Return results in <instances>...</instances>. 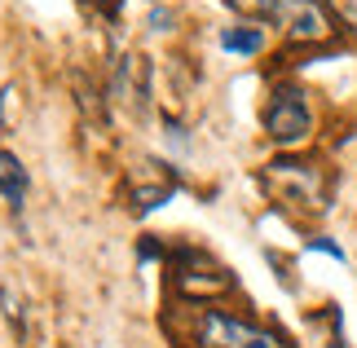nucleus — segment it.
<instances>
[{
  "mask_svg": "<svg viewBox=\"0 0 357 348\" xmlns=\"http://www.w3.org/2000/svg\"><path fill=\"white\" fill-rule=\"evenodd\" d=\"M265 190L273 194L278 203H287L291 212H305V216H322L326 212V172L318 163H300V159H278L265 168Z\"/></svg>",
  "mask_w": 357,
  "mask_h": 348,
  "instance_id": "nucleus-1",
  "label": "nucleus"
},
{
  "mask_svg": "<svg viewBox=\"0 0 357 348\" xmlns=\"http://www.w3.org/2000/svg\"><path fill=\"white\" fill-rule=\"evenodd\" d=\"M331 9H335L340 18H344L353 31H357V0H331Z\"/></svg>",
  "mask_w": 357,
  "mask_h": 348,
  "instance_id": "nucleus-8",
  "label": "nucleus"
},
{
  "mask_svg": "<svg viewBox=\"0 0 357 348\" xmlns=\"http://www.w3.org/2000/svg\"><path fill=\"white\" fill-rule=\"evenodd\" d=\"M243 13H256V18L278 22L291 40H326L331 36V22L318 0H229Z\"/></svg>",
  "mask_w": 357,
  "mask_h": 348,
  "instance_id": "nucleus-2",
  "label": "nucleus"
},
{
  "mask_svg": "<svg viewBox=\"0 0 357 348\" xmlns=\"http://www.w3.org/2000/svg\"><path fill=\"white\" fill-rule=\"evenodd\" d=\"M221 49L238 53V58H252V53L265 49V27H225V31H221Z\"/></svg>",
  "mask_w": 357,
  "mask_h": 348,
  "instance_id": "nucleus-6",
  "label": "nucleus"
},
{
  "mask_svg": "<svg viewBox=\"0 0 357 348\" xmlns=\"http://www.w3.org/2000/svg\"><path fill=\"white\" fill-rule=\"evenodd\" d=\"M26 168H22V159L18 155H9V150H0V194L13 203V207H22V199H26Z\"/></svg>",
  "mask_w": 357,
  "mask_h": 348,
  "instance_id": "nucleus-5",
  "label": "nucleus"
},
{
  "mask_svg": "<svg viewBox=\"0 0 357 348\" xmlns=\"http://www.w3.org/2000/svg\"><path fill=\"white\" fill-rule=\"evenodd\" d=\"M256 326H247L243 317H229L225 309H203L199 322V344L203 348H247Z\"/></svg>",
  "mask_w": 357,
  "mask_h": 348,
  "instance_id": "nucleus-4",
  "label": "nucleus"
},
{
  "mask_svg": "<svg viewBox=\"0 0 357 348\" xmlns=\"http://www.w3.org/2000/svg\"><path fill=\"white\" fill-rule=\"evenodd\" d=\"M309 252H322V256H331V260L344 264V247H340L335 239H309Z\"/></svg>",
  "mask_w": 357,
  "mask_h": 348,
  "instance_id": "nucleus-7",
  "label": "nucleus"
},
{
  "mask_svg": "<svg viewBox=\"0 0 357 348\" xmlns=\"http://www.w3.org/2000/svg\"><path fill=\"white\" fill-rule=\"evenodd\" d=\"M313 133V110L300 89H278L265 106V137L273 146H300Z\"/></svg>",
  "mask_w": 357,
  "mask_h": 348,
  "instance_id": "nucleus-3",
  "label": "nucleus"
}]
</instances>
